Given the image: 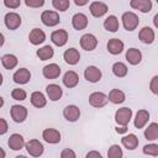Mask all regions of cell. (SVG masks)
Masks as SVG:
<instances>
[{
	"label": "cell",
	"instance_id": "31",
	"mask_svg": "<svg viewBox=\"0 0 158 158\" xmlns=\"http://www.w3.org/2000/svg\"><path fill=\"white\" fill-rule=\"evenodd\" d=\"M1 63H2V67L5 69H14L16 65H17V58L14 56V54H4L1 57Z\"/></svg>",
	"mask_w": 158,
	"mask_h": 158
},
{
	"label": "cell",
	"instance_id": "4",
	"mask_svg": "<svg viewBox=\"0 0 158 158\" xmlns=\"http://www.w3.org/2000/svg\"><path fill=\"white\" fill-rule=\"evenodd\" d=\"M107 101H109V96L101 91H95L89 96V104L94 107H102L107 104Z\"/></svg>",
	"mask_w": 158,
	"mask_h": 158
},
{
	"label": "cell",
	"instance_id": "14",
	"mask_svg": "<svg viewBox=\"0 0 158 158\" xmlns=\"http://www.w3.org/2000/svg\"><path fill=\"white\" fill-rule=\"evenodd\" d=\"M51 40L56 46L62 47L68 42V33L65 30H56L54 32H52Z\"/></svg>",
	"mask_w": 158,
	"mask_h": 158
},
{
	"label": "cell",
	"instance_id": "3",
	"mask_svg": "<svg viewBox=\"0 0 158 158\" xmlns=\"http://www.w3.org/2000/svg\"><path fill=\"white\" fill-rule=\"evenodd\" d=\"M41 21L43 25L48 26V27H53V26H57L60 21V17L59 15L56 12V11H52V10H46L42 12L41 15Z\"/></svg>",
	"mask_w": 158,
	"mask_h": 158
},
{
	"label": "cell",
	"instance_id": "35",
	"mask_svg": "<svg viewBox=\"0 0 158 158\" xmlns=\"http://www.w3.org/2000/svg\"><path fill=\"white\" fill-rule=\"evenodd\" d=\"M122 156H123V153H122V149L118 144H112L107 151L109 158H121Z\"/></svg>",
	"mask_w": 158,
	"mask_h": 158
},
{
	"label": "cell",
	"instance_id": "9",
	"mask_svg": "<svg viewBox=\"0 0 158 158\" xmlns=\"http://www.w3.org/2000/svg\"><path fill=\"white\" fill-rule=\"evenodd\" d=\"M63 116L69 122H75L80 117V109L75 105H68L63 110Z\"/></svg>",
	"mask_w": 158,
	"mask_h": 158
},
{
	"label": "cell",
	"instance_id": "11",
	"mask_svg": "<svg viewBox=\"0 0 158 158\" xmlns=\"http://www.w3.org/2000/svg\"><path fill=\"white\" fill-rule=\"evenodd\" d=\"M84 77L90 83H98L101 79V70L95 65H89L84 70Z\"/></svg>",
	"mask_w": 158,
	"mask_h": 158
},
{
	"label": "cell",
	"instance_id": "6",
	"mask_svg": "<svg viewBox=\"0 0 158 158\" xmlns=\"http://www.w3.org/2000/svg\"><path fill=\"white\" fill-rule=\"evenodd\" d=\"M25 147L28 154L32 157H40L43 153V144L38 139H30L28 142H26Z\"/></svg>",
	"mask_w": 158,
	"mask_h": 158
},
{
	"label": "cell",
	"instance_id": "10",
	"mask_svg": "<svg viewBox=\"0 0 158 158\" xmlns=\"http://www.w3.org/2000/svg\"><path fill=\"white\" fill-rule=\"evenodd\" d=\"M42 74L47 79H56V78H58L60 75V68H59L58 64L51 63V64H47V65L43 67Z\"/></svg>",
	"mask_w": 158,
	"mask_h": 158
},
{
	"label": "cell",
	"instance_id": "18",
	"mask_svg": "<svg viewBox=\"0 0 158 158\" xmlns=\"http://www.w3.org/2000/svg\"><path fill=\"white\" fill-rule=\"evenodd\" d=\"M46 93H47V96H48V99L51 101H57L63 95L62 88L59 85H57V84H49V85H47Z\"/></svg>",
	"mask_w": 158,
	"mask_h": 158
},
{
	"label": "cell",
	"instance_id": "12",
	"mask_svg": "<svg viewBox=\"0 0 158 158\" xmlns=\"http://www.w3.org/2000/svg\"><path fill=\"white\" fill-rule=\"evenodd\" d=\"M42 138L47 142V143H52L56 144L58 142H60V133L58 130L56 128H46L42 132Z\"/></svg>",
	"mask_w": 158,
	"mask_h": 158
},
{
	"label": "cell",
	"instance_id": "33",
	"mask_svg": "<svg viewBox=\"0 0 158 158\" xmlns=\"http://www.w3.org/2000/svg\"><path fill=\"white\" fill-rule=\"evenodd\" d=\"M53 54H54V51H53V48H52L49 44L43 46L42 48L37 49V57H38L41 60L51 59V58L53 57Z\"/></svg>",
	"mask_w": 158,
	"mask_h": 158
},
{
	"label": "cell",
	"instance_id": "23",
	"mask_svg": "<svg viewBox=\"0 0 158 158\" xmlns=\"http://www.w3.org/2000/svg\"><path fill=\"white\" fill-rule=\"evenodd\" d=\"M121 143H122V146H123L125 148H127V149H130V151H133V149H136L137 146H138V138H137L136 135L128 133V135H126V136H123V137L121 138Z\"/></svg>",
	"mask_w": 158,
	"mask_h": 158
},
{
	"label": "cell",
	"instance_id": "39",
	"mask_svg": "<svg viewBox=\"0 0 158 158\" xmlns=\"http://www.w3.org/2000/svg\"><path fill=\"white\" fill-rule=\"evenodd\" d=\"M149 89L153 94L158 95V75H154L152 79H151V83H149Z\"/></svg>",
	"mask_w": 158,
	"mask_h": 158
},
{
	"label": "cell",
	"instance_id": "36",
	"mask_svg": "<svg viewBox=\"0 0 158 158\" xmlns=\"http://www.w3.org/2000/svg\"><path fill=\"white\" fill-rule=\"evenodd\" d=\"M52 5L58 11H67L69 9V0H52Z\"/></svg>",
	"mask_w": 158,
	"mask_h": 158
},
{
	"label": "cell",
	"instance_id": "25",
	"mask_svg": "<svg viewBox=\"0 0 158 158\" xmlns=\"http://www.w3.org/2000/svg\"><path fill=\"white\" fill-rule=\"evenodd\" d=\"M149 120V112L147 110H138L135 117V127L136 128H142L146 126V123Z\"/></svg>",
	"mask_w": 158,
	"mask_h": 158
},
{
	"label": "cell",
	"instance_id": "20",
	"mask_svg": "<svg viewBox=\"0 0 158 158\" xmlns=\"http://www.w3.org/2000/svg\"><path fill=\"white\" fill-rule=\"evenodd\" d=\"M28 40H30V42H31L32 44H35V46L41 44V43H43L44 40H46V33H44L41 28H33V30L30 32V35H28Z\"/></svg>",
	"mask_w": 158,
	"mask_h": 158
},
{
	"label": "cell",
	"instance_id": "19",
	"mask_svg": "<svg viewBox=\"0 0 158 158\" xmlns=\"http://www.w3.org/2000/svg\"><path fill=\"white\" fill-rule=\"evenodd\" d=\"M72 26H73L75 30H78V31L84 30V28L88 26V17H86L84 14H81V12L75 14V15L72 17Z\"/></svg>",
	"mask_w": 158,
	"mask_h": 158
},
{
	"label": "cell",
	"instance_id": "8",
	"mask_svg": "<svg viewBox=\"0 0 158 158\" xmlns=\"http://www.w3.org/2000/svg\"><path fill=\"white\" fill-rule=\"evenodd\" d=\"M80 46H81V48L85 49V51H93V49H95L96 46H98V40H96V37H95L94 35H91V33H85V35H83L81 38H80Z\"/></svg>",
	"mask_w": 158,
	"mask_h": 158
},
{
	"label": "cell",
	"instance_id": "22",
	"mask_svg": "<svg viewBox=\"0 0 158 158\" xmlns=\"http://www.w3.org/2000/svg\"><path fill=\"white\" fill-rule=\"evenodd\" d=\"M78 83H79V77H78V74H77L74 70H68V72L64 74V77H63V84H64L67 88L72 89V88L77 86Z\"/></svg>",
	"mask_w": 158,
	"mask_h": 158
},
{
	"label": "cell",
	"instance_id": "45",
	"mask_svg": "<svg viewBox=\"0 0 158 158\" xmlns=\"http://www.w3.org/2000/svg\"><path fill=\"white\" fill-rule=\"evenodd\" d=\"M74 2L78 6H84V5H86L89 2V0H74Z\"/></svg>",
	"mask_w": 158,
	"mask_h": 158
},
{
	"label": "cell",
	"instance_id": "17",
	"mask_svg": "<svg viewBox=\"0 0 158 158\" xmlns=\"http://www.w3.org/2000/svg\"><path fill=\"white\" fill-rule=\"evenodd\" d=\"M130 5L132 9L138 10L143 14L149 12L152 10V1L151 0H131Z\"/></svg>",
	"mask_w": 158,
	"mask_h": 158
},
{
	"label": "cell",
	"instance_id": "41",
	"mask_svg": "<svg viewBox=\"0 0 158 158\" xmlns=\"http://www.w3.org/2000/svg\"><path fill=\"white\" fill-rule=\"evenodd\" d=\"M21 4V0H4V5L9 9H17Z\"/></svg>",
	"mask_w": 158,
	"mask_h": 158
},
{
	"label": "cell",
	"instance_id": "24",
	"mask_svg": "<svg viewBox=\"0 0 158 158\" xmlns=\"http://www.w3.org/2000/svg\"><path fill=\"white\" fill-rule=\"evenodd\" d=\"M63 58H64L65 63H68V64H70V65H74V64H77V63L79 62L80 54H79V51H78V49H75V48H69V49H67V51L64 52Z\"/></svg>",
	"mask_w": 158,
	"mask_h": 158
},
{
	"label": "cell",
	"instance_id": "34",
	"mask_svg": "<svg viewBox=\"0 0 158 158\" xmlns=\"http://www.w3.org/2000/svg\"><path fill=\"white\" fill-rule=\"evenodd\" d=\"M127 72H128V69H127V65H126L125 63H122V62H116V63H114V65H112V73H114L117 78H123V77H126V75H127Z\"/></svg>",
	"mask_w": 158,
	"mask_h": 158
},
{
	"label": "cell",
	"instance_id": "27",
	"mask_svg": "<svg viewBox=\"0 0 158 158\" xmlns=\"http://www.w3.org/2000/svg\"><path fill=\"white\" fill-rule=\"evenodd\" d=\"M138 37H139L141 42H143V43H146V44H149V43H152V42L154 41L156 35H154V31H153L151 27H147V26H146V27H143V28L139 31Z\"/></svg>",
	"mask_w": 158,
	"mask_h": 158
},
{
	"label": "cell",
	"instance_id": "1",
	"mask_svg": "<svg viewBox=\"0 0 158 158\" xmlns=\"http://www.w3.org/2000/svg\"><path fill=\"white\" fill-rule=\"evenodd\" d=\"M121 20H122V25H123V27H125L126 31H133V30H136L137 26H138V23H139L138 16L135 12H132V11L125 12L122 15Z\"/></svg>",
	"mask_w": 158,
	"mask_h": 158
},
{
	"label": "cell",
	"instance_id": "29",
	"mask_svg": "<svg viewBox=\"0 0 158 158\" xmlns=\"http://www.w3.org/2000/svg\"><path fill=\"white\" fill-rule=\"evenodd\" d=\"M104 27L109 32H116L118 30V27H120L117 17L115 15H110L109 17H106V20L104 21Z\"/></svg>",
	"mask_w": 158,
	"mask_h": 158
},
{
	"label": "cell",
	"instance_id": "47",
	"mask_svg": "<svg viewBox=\"0 0 158 158\" xmlns=\"http://www.w3.org/2000/svg\"><path fill=\"white\" fill-rule=\"evenodd\" d=\"M153 25L158 28V14H156V15H154V17H153Z\"/></svg>",
	"mask_w": 158,
	"mask_h": 158
},
{
	"label": "cell",
	"instance_id": "32",
	"mask_svg": "<svg viewBox=\"0 0 158 158\" xmlns=\"http://www.w3.org/2000/svg\"><path fill=\"white\" fill-rule=\"evenodd\" d=\"M144 137L148 141L158 139V123L152 122L151 125H148V127L144 130Z\"/></svg>",
	"mask_w": 158,
	"mask_h": 158
},
{
	"label": "cell",
	"instance_id": "15",
	"mask_svg": "<svg viewBox=\"0 0 158 158\" xmlns=\"http://www.w3.org/2000/svg\"><path fill=\"white\" fill-rule=\"evenodd\" d=\"M89 10L94 17H101L107 12V5L101 1H94L90 4Z\"/></svg>",
	"mask_w": 158,
	"mask_h": 158
},
{
	"label": "cell",
	"instance_id": "2",
	"mask_svg": "<svg viewBox=\"0 0 158 158\" xmlns=\"http://www.w3.org/2000/svg\"><path fill=\"white\" fill-rule=\"evenodd\" d=\"M132 118V110L130 107H121L115 112V121L118 126H127Z\"/></svg>",
	"mask_w": 158,
	"mask_h": 158
},
{
	"label": "cell",
	"instance_id": "44",
	"mask_svg": "<svg viewBox=\"0 0 158 158\" xmlns=\"http://www.w3.org/2000/svg\"><path fill=\"white\" fill-rule=\"evenodd\" d=\"M91 157H96V158H101V153L99 152H95V151H91L89 153H86V158H91Z\"/></svg>",
	"mask_w": 158,
	"mask_h": 158
},
{
	"label": "cell",
	"instance_id": "30",
	"mask_svg": "<svg viewBox=\"0 0 158 158\" xmlns=\"http://www.w3.org/2000/svg\"><path fill=\"white\" fill-rule=\"evenodd\" d=\"M107 96H109V101H111L112 104H122L126 99L125 93L120 89H112Z\"/></svg>",
	"mask_w": 158,
	"mask_h": 158
},
{
	"label": "cell",
	"instance_id": "48",
	"mask_svg": "<svg viewBox=\"0 0 158 158\" xmlns=\"http://www.w3.org/2000/svg\"><path fill=\"white\" fill-rule=\"evenodd\" d=\"M156 1H157V4H158V0H156Z\"/></svg>",
	"mask_w": 158,
	"mask_h": 158
},
{
	"label": "cell",
	"instance_id": "28",
	"mask_svg": "<svg viewBox=\"0 0 158 158\" xmlns=\"http://www.w3.org/2000/svg\"><path fill=\"white\" fill-rule=\"evenodd\" d=\"M31 104L35 106V107H44L46 104H47V99L46 96L41 93V91H33L31 94Z\"/></svg>",
	"mask_w": 158,
	"mask_h": 158
},
{
	"label": "cell",
	"instance_id": "7",
	"mask_svg": "<svg viewBox=\"0 0 158 158\" xmlns=\"http://www.w3.org/2000/svg\"><path fill=\"white\" fill-rule=\"evenodd\" d=\"M4 22L9 30H16L21 25V16L16 12H7L4 17Z\"/></svg>",
	"mask_w": 158,
	"mask_h": 158
},
{
	"label": "cell",
	"instance_id": "40",
	"mask_svg": "<svg viewBox=\"0 0 158 158\" xmlns=\"http://www.w3.org/2000/svg\"><path fill=\"white\" fill-rule=\"evenodd\" d=\"M25 4L28 7H41L44 5V0H25Z\"/></svg>",
	"mask_w": 158,
	"mask_h": 158
},
{
	"label": "cell",
	"instance_id": "37",
	"mask_svg": "<svg viewBox=\"0 0 158 158\" xmlns=\"http://www.w3.org/2000/svg\"><path fill=\"white\" fill-rule=\"evenodd\" d=\"M26 96H27V94H26V91H25L23 89L16 88V89H14V90L11 91V98H12L14 100L22 101V100H25V99H26Z\"/></svg>",
	"mask_w": 158,
	"mask_h": 158
},
{
	"label": "cell",
	"instance_id": "21",
	"mask_svg": "<svg viewBox=\"0 0 158 158\" xmlns=\"http://www.w3.org/2000/svg\"><path fill=\"white\" fill-rule=\"evenodd\" d=\"M126 59H127V62H128L130 64L137 65V64L141 63V60H142V53H141V51L137 49V48H130V49H127V52H126Z\"/></svg>",
	"mask_w": 158,
	"mask_h": 158
},
{
	"label": "cell",
	"instance_id": "5",
	"mask_svg": "<svg viewBox=\"0 0 158 158\" xmlns=\"http://www.w3.org/2000/svg\"><path fill=\"white\" fill-rule=\"evenodd\" d=\"M10 114H11V117L15 122L21 123L27 117V109L22 105H12L11 110H10Z\"/></svg>",
	"mask_w": 158,
	"mask_h": 158
},
{
	"label": "cell",
	"instance_id": "42",
	"mask_svg": "<svg viewBox=\"0 0 158 158\" xmlns=\"http://www.w3.org/2000/svg\"><path fill=\"white\" fill-rule=\"evenodd\" d=\"M60 157L62 158H75V152L72 151V149H69V148H65V149L62 151Z\"/></svg>",
	"mask_w": 158,
	"mask_h": 158
},
{
	"label": "cell",
	"instance_id": "26",
	"mask_svg": "<svg viewBox=\"0 0 158 158\" xmlns=\"http://www.w3.org/2000/svg\"><path fill=\"white\" fill-rule=\"evenodd\" d=\"M107 51L114 56L120 54L123 51V42L118 38H111L107 42Z\"/></svg>",
	"mask_w": 158,
	"mask_h": 158
},
{
	"label": "cell",
	"instance_id": "43",
	"mask_svg": "<svg viewBox=\"0 0 158 158\" xmlns=\"http://www.w3.org/2000/svg\"><path fill=\"white\" fill-rule=\"evenodd\" d=\"M7 131V122L5 121V118H0V135L6 133Z\"/></svg>",
	"mask_w": 158,
	"mask_h": 158
},
{
	"label": "cell",
	"instance_id": "16",
	"mask_svg": "<svg viewBox=\"0 0 158 158\" xmlns=\"http://www.w3.org/2000/svg\"><path fill=\"white\" fill-rule=\"evenodd\" d=\"M12 79H14V81H15L16 84H26V83H28V80L31 79V73H30V70L26 69V68H20V69H17V70L14 73Z\"/></svg>",
	"mask_w": 158,
	"mask_h": 158
},
{
	"label": "cell",
	"instance_id": "13",
	"mask_svg": "<svg viewBox=\"0 0 158 158\" xmlns=\"http://www.w3.org/2000/svg\"><path fill=\"white\" fill-rule=\"evenodd\" d=\"M7 144H9V148H11L12 151H20V149L23 148V146H25L26 143H25L23 137H22L20 133H12V135L9 137Z\"/></svg>",
	"mask_w": 158,
	"mask_h": 158
},
{
	"label": "cell",
	"instance_id": "46",
	"mask_svg": "<svg viewBox=\"0 0 158 158\" xmlns=\"http://www.w3.org/2000/svg\"><path fill=\"white\" fill-rule=\"evenodd\" d=\"M116 131H117L118 133H125V132L127 131V126H120V127L116 128Z\"/></svg>",
	"mask_w": 158,
	"mask_h": 158
},
{
	"label": "cell",
	"instance_id": "38",
	"mask_svg": "<svg viewBox=\"0 0 158 158\" xmlns=\"http://www.w3.org/2000/svg\"><path fill=\"white\" fill-rule=\"evenodd\" d=\"M143 153L148 156H158V144L149 143L143 147Z\"/></svg>",
	"mask_w": 158,
	"mask_h": 158
}]
</instances>
